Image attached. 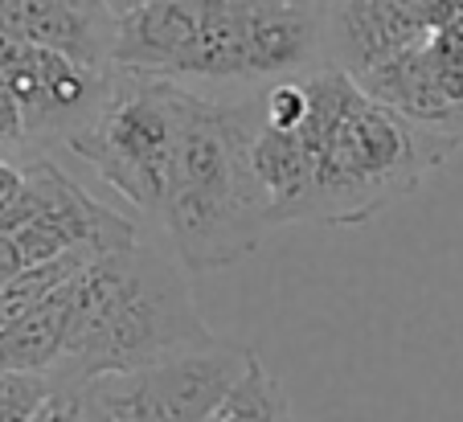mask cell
Masks as SVG:
<instances>
[{
	"label": "cell",
	"mask_w": 463,
	"mask_h": 422,
	"mask_svg": "<svg viewBox=\"0 0 463 422\" xmlns=\"http://www.w3.org/2000/svg\"><path fill=\"white\" fill-rule=\"evenodd\" d=\"M50 394L53 378L45 373H0V422H33Z\"/></svg>",
	"instance_id": "5bb4252c"
},
{
	"label": "cell",
	"mask_w": 463,
	"mask_h": 422,
	"mask_svg": "<svg viewBox=\"0 0 463 422\" xmlns=\"http://www.w3.org/2000/svg\"><path fill=\"white\" fill-rule=\"evenodd\" d=\"M316 5H320V9H328V5H333V0H316Z\"/></svg>",
	"instance_id": "ac0fdd59"
},
{
	"label": "cell",
	"mask_w": 463,
	"mask_h": 422,
	"mask_svg": "<svg viewBox=\"0 0 463 422\" xmlns=\"http://www.w3.org/2000/svg\"><path fill=\"white\" fill-rule=\"evenodd\" d=\"M0 82L21 111V132L29 140H66L95 111L107 87V70L82 66L58 50L33 45L0 29Z\"/></svg>",
	"instance_id": "8992f818"
},
{
	"label": "cell",
	"mask_w": 463,
	"mask_h": 422,
	"mask_svg": "<svg viewBox=\"0 0 463 422\" xmlns=\"http://www.w3.org/2000/svg\"><path fill=\"white\" fill-rule=\"evenodd\" d=\"M307 115L299 124L307 148L304 221L361 226L451 160L455 144L406 124L398 111L369 98L341 66H316L304 74Z\"/></svg>",
	"instance_id": "6da1fadb"
},
{
	"label": "cell",
	"mask_w": 463,
	"mask_h": 422,
	"mask_svg": "<svg viewBox=\"0 0 463 422\" xmlns=\"http://www.w3.org/2000/svg\"><path fill=\"white\" fill-rule=\"evenodd\" d=\"M184 275L181 263L140 247V238L90 258L71 279L53 386H82L218 344Z\"/></svg>",
	"instance_id": "7a4b0ae2"
},
{
	"label": "cell",
	"mask_w": 463,
	"mask_h": 422,
	"mask_svg": "<svg viewBox=\"0 0 463 422\" xmlns=\"http://www.w3.org/2000/svg\"><path fill=\"white\" fill-rule=\"evenodd\" d=\"M210 5L213 0H144L140 9L115 17L111 66L181 79V66L197 45Z\"/></svg>",
	"instance_id": "ba28073f"
},
{
	"label": "cell",
	"mask_w": 463,
	"mask_h": 422,
	"mask_svg": "<svg viewBox=\"0 0 463 422\" xmlns=\"http://www.w3.org/2000/svg\"><path fill=\"white\" fill-rule=\"evenodd\" d=\"M99 5H103L107 13H111V17H123V13H131V9H140L144 0H99Z\"/></svg>",
	"instance_id": "e0dca14e"
},
{
	"label": "cell",
	"mask_w": 463,
	"mask_h": 422,
	"mask_svg": "<svg viewBox=\"0 0 463 422\" xmlns=\"http://www.w3.org/2000/svg\"><path fill=\"white\" fill-rule=\"evenodd\" d=\"M250 95L218 103L193 90L160 205L173 258L189 275L222 271L254 255L262 234L275 230L267 193L250 168Z\"/></svg>",
	"instance_id": "3957f363"
},
{
	"label": "cell",
	"mask_w": 463,
	"mask_h": 422,
	"mask_svg": "<svg viewBox=\"0 0 463 422\" xmlns=\"http://www.w3.org/2000/svg\"><path fill=\"white\" fill-rule=\"evenodd\" d=\"M353 82H357L369 98H377V103H385L390 111H398L406 124L422 127V132H430V136H443L455 148H463V107L451 103V98L435 87L427 62H422V42L402 53H393V58H385V62L369 66V70H361Z\"/></svg>",
	"instance_id": "30bf717a"
},
{
	"label": "cell",
	"mask_w": 463,
	"mask_h": 422,
	"mask_svg": "<svg viewBox=\"0 0 463 422\" xmlns=\"http://www.w3.org/2000/svg\"><path fill=\"white\" fill-rule=\"evenodd\" d=\"M0 29L82 66L111 70L115 17L99 0H0Z\"/></svg>",
	"instance_id": "9c48e42d"
},
{
	"label": "cell",
	"mask_w": 463,
	"mask_h": 422,
	"mask_svg": "<svg viewBox=\"0 0 463 422\" xmlns=\"http://www.w3.org/2000/svg\"><path fill=\"white\" fill-rule=\"evenodd\" d=\"M21 173H25V189L13 210V226L5 230L21 267L71 255V250L103 255L136 242V226L74 185L53 160H29Z\"/></svg>",
	"instance_id": "5b68a950"
},
{
	"label": "cell",
	"mask_w": 463,
	"mask_h": 422,
	"mask_svg": "<svg viewBox=\"0 0 463 422\" xmlns=\"http://www.w3.org/2000/svg\"><path fill=\"white\" fill-rule=\"evenodd\" d=\"M422 62H427L435 87L443 90L451 103L463 107V25L430 29L422 37Z\"/></svg>",
	"instance_id": "4fadbf2b"
},
{
	"label": "cell",
	"mask_w": 463,
	"mask_h": 422,
	"mask_svg": "<svg viewBox=\"0 0 463 422\" xmlns=\"http://www.w3.org/2000/svg\"><path fill=\"white\" fill-rule=\"evenodd\" d=\"M66 304H71V279L58 291L0 328V373H45L53 378L66 336Z\"/></svg>",
	"instance_id": "8fae6325"
},
{
	"label": "cell",
	"mask_w": 463,
	"mask_h": 422,
	"mask_svg": "<svg viewBox=\"0 0 463 422\" xmlns=\"http://www.w3.org/2000/svg\"><path fill=\"white\" fill-rule=\"evenodd\" d=\"M33 422H74V394L71 386H53V394L42 402Z\"/></svg>",
	"instance_id": "2e32d148"
},
{
	"label": "cell",
	"mask_w": 463,
	"mask_h": 422,
	"mask_svg": "<svg viewBox=\"0 0 463 422\" xmlns=\"http://www.w3.org/2000/svg\"><path fill=\"white\" fill-rule=\"evenodd\" d=\"M210 422H296V414H291V402L283 394L279 378L250 349L242 361V373L226 389V398L210 414Z\"/></svg>",
	"instance_id": "7c38bea8"
},
{
	"label": "cell",
	"mask_w": 463,
	"mask_h": 422,
	"mask_svg": "<svg viewBox=\"0 0 463 422\" xmlns=\"http://www.w3.org/2000/svg\"><path fill=\"white\" fill-rule=\"evenodd\" d=\"M189 98L193 90L176 79L111 66L95 111L66 136V144L115 193L160 218Z\"/></svg>",
	"instance_id": "277c9868"
},
{
	"label": "cell",
	"mask_w": 463,
	"mask_h": 422,
	"mask_svg": "<svg viewBox=\"0 0 463 422\" xmlns=\"http://www.w3.org/2000/svg\"><path fill=\"white\" fill-rule=\"evenodd\" d=\"M21 189H25V173L0 156V234L13 226V210L21 202Z\"/></svg>",
	"instance_id": "9a60e30c"
},
{
	"label": "cell",
	"mask_w": 463,
	"mask_h": 422,
	"mask_svg": "<svg viewBox=\"0 0 463 422\" xmlns=\"http://www.w3.org/2000/svg\"><path fill=\"white\" fill-rule=\"evenodd\" d=\"M430 33L419 0H333L324 9V66L361 70L419 45Z\"/></svg>",
	"instance_id": "52a82bcc"
}]
</instances>
